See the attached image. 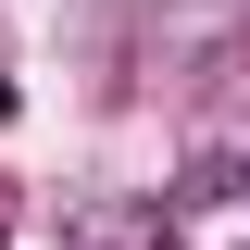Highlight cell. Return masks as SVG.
<instances>
[{
  "label": "cell",
  "instance_id": "1",
  "mask_svg": "<svg viewBox=\"0 0 250 250\" xmlns=\"http://www.w3.org/2000/svg\"><path fill=\"white\" fill-rule=\"evenodd\" d=\"M75 250H188V238H175V200H88Z\"/></svg>",
  "mask_w": 250,
  "mask_h": 250
},
{
  "label": "cell",
  "instance_id": "3",
  "mask_svg": "<svg viewBox=\"0 0 250 250\" xmlns=\"http://www.w3.org/2000/svg\"><path fill=\"white\" fill-rule=\"evenodd\" d=\"M0 125H13V75H0Z\"/></svg>",
  "mask_w": 250,
  "mask_h": 250
},
{
  "label": "cell",
  "instance_id": "2",
  "mask_svg": "<svg viewBox=\"0 0 250 250\" xmlns=\"http://www.w3.org/2000/svg\"><path fill=\"white\" fill-rule=\"evenodd\" d=\"M238 188H250L238 150H200V163H188V200H238Z\"/></svg>",
  "mask_w": 250,
  "mask_h": 250
}]
</instances>
